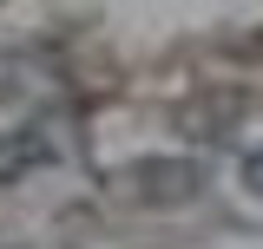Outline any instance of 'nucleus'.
I'll return each instance as SVG.
<instances>
[{
    "label": "nucleus",
    "mask_w": 263,
    "mask_h": 249,
    "mask_svg": "<svg viewBox=\"0 0 263 249\" xmlns=\"http://www.w3.org/2000/svg\"><path fill=\"white\" fill-rule=\"evenodd\" d=\"M243 184L263 197V151H250V157H243Z\"/></svg>",
    "instance_id": "obj_1"
}]
</instances>
